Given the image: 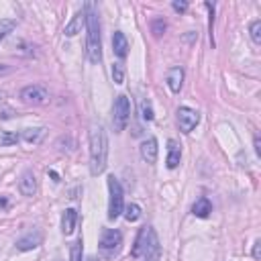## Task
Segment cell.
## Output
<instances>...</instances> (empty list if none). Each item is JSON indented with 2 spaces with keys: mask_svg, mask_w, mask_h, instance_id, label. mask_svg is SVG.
<instances>
[{
  "mask_svg": "<svg viewBox=\"0 0 261 261\" xmlns=\"http://www.w3.org/2000/svg\"><path fill=\"white\" fill-rule=\"evenodd\" d=\"M108 161V135L102 124L90 126V174L100 176Z\"/></svg>",
  "mask_w": 261,
  "mask_h": 261,
  "instance_id": "1",
  "label": "cell"
},
{
  "mask_svg": "<svg viewBox=\"0 0 261 261\" xmlns=\"http://www.w3.org/2000/svg\"><path fill=\"white\" fill-rule=\"evenodd\" d=\"M86 31H88V39H86V53L88 59L94 65H100L102 61V39H100V23H98V15L94 11V5H86Z\"/></svg>",
  "mask_w": 261,
  "mask_h": 261,
  "instance_id": "2",
  "label": "cell"
},
{
  "mask_svg": "<svg viewBox=\"0 0 261 261\" xmlns=\"http://www.w3.org/2000/svg\"><path fill=\"white\" fill-rule=\"evenodd\" d=\"M130 118V100L124 94H118L112 104V126L114 133H122Z\"/></svg>",
  "mask_w": 261,
  "mask_h": 261,
  "instance_id": "3",
  "label": "cell"
},
{
  "mask_svg": "<svg viewBox=\"0 0 261 261\" xmlns=\"http://www.w3.org/2000/svg\"><path fill=\"white\" fill-rule=\"evenodd\" d=\"M108 194H110V198H108V218L116 220L124 210V198H122L124 194H122L120 182L114 176L108 178Z\"/></svg>",
  "mask_w": 261,
  "mask_h": 261,
  "instance_id": "4",
  "label": "cell"
},
{
  "mask_svg": "<svg viewBox=\"0 0 261 261\" xmlns=\"http://www.w3.org/2000/svg\"><path fill=\"white\" fill-rule=\"evenodd\" d=\"M120 245H122V235L116 228H104L102 231V237H100V243H98V249H100V255L104 259H112L118 251H120Z\"/></svg>",
  "mask_w": 261,
  "mask_h": 261,
  "instance_id": "5",
  "label": "cell"
},
{
  "mask_svg": "<svg viewBox=\"0 0 261 261\" xmlns=\"http://www.w3.org/2000/svg\"><path fill=\"white\" fill-rule=\"evenodd\" d=\"M19 98L29 106H41V104L49 102V90L41 84H31V86H25L21 90Z\"/></svg>",
  "mask_w": 261,
  "mask_h": 261,
  "instance_id": "6",
  "label": "cell"
},
{
  "mask_svg": "<svg viewBox=\"0 0 261 261\" xmlns=\"http://www.w3.org/2000/svg\"><path fill=\"white\" fill-rule=\"evenodd\" d=\"M198 122H200V114L194 108H190V106H180L178 108V126H180L182 133H186V135L192 133Z\"/></svg>",
  "mask_w": 261,
  "mask_h": 261,
  "instance_id": "7",
  "label": "cell"
},
{
  "mask_svg": "<svg viewBox=\"0 0 261 261\" xmlns=\"http://www.w3.org/2000/svg\"><path fill=\"white\" fill-rule=\"evenodd\" d=\"M143 261H159L161 259V245H159V239H157V233L149 226V235H147V245L141 253Z\"/></svg>",
  "mask_w": 261,
  "mask_h": 261,
  "instance_id": "8",
  "label": "cell"
},
{
  "mask_svg": "<svg viewBox=\"0 0 261 261\" xmlns=\"http://www.w3.org/2000/svg\"><path fill=\"white\" fill-rule=\"evenodd\" d=\"M41 243H43L41 231H31V233H27L25 237H21L17 241V249L19 251H33V249H37Z\"/></svg>",
  "mask_w": 261,
  "mask_h": 261,
  "instance_id": "9",
  "label": "cell"
},
{
  "mask_svg": "<svg viewBox=\"0 0 261 261\" xmlns=\"http://www.w3.org/2000/svg\"><path fill=\"white\" fill-rule=\"evenodd\" d=\"M84 25H86V11L82 9V11H78V13L72 17V21H70L68 25H65V29H63L65 37H76L78 33H82Z\"/></svg>",
  "mask_w": 261,
  "mask_h": 261,
  "instance_id": "10",
  "label": "cell"
},
{
  "mask_svg": "<svg viewBox=\"0 0 261 261\" xmlns=\"http://www.w3.org/2000/svg\"><path fill=\"white\" fill-rule=\"evenodd\" d=\"M19 190L23 196H35L37 194V178L31 170H27L23 176H21V182H19Z\"/></svg>",
  "mask_w": 261,
  "mask_h": 261,
  "instance_id": "11",
  "label": "cell"
},
{
  "mask_svg": "<svg viewBox=\"0 0 261 261\" xmlns=\"http://www.w3.org/2000/svg\"><path fill=\"white\" fill-rule=\"evenodd\" d=\"M45 135H47V128L45 126H29V128L23 130L21 139L25 143H29V145H39L45 139Z\"/></svg>",
  "mask_w": 261,
  "mask_h": 261,
  "instance_id": "12",
  "label": "cell"
},
{
  "mask_svg": "<svg viewBox=\"0 0 261 261\" xmlns=\"http://www.w3.org/2000/svg\"><path fill=\"white\" fill-rule=\"evenodd\" d=\"M141 157L147 161V163H155L157 161V153H159V147H157V139L149 137L141 143Z\"/></svg>",
  "mask_w": 261,
  "mask_h": 261,
  "instance_id": "13",
  "label": "cell"
},
{
  "mask_svg": "<svg viewBox=\"0 0 261 261\" xmlns=\"http://www.w3.org/2000/svg\"><path fill=\"white\" fill-rule=\"evenodd\" d=\"M182 86H184V68L182 65H176V68H172L168 72V88L174 94H178L182 90Z\"/></svg>",
  "mask_w": 261,
  "mask_h": 261,
  "instance_id": "14",
  "label": "cell"
},
{
  "mask_svg": "<svg viewBox=\"0 0 261 261\" xmlns=\"http://www.w3.org/2000/svg\"><path fill=\"white\" fill-rule=\"evenodd\" d=\"M180 159H182V149H180V145H178L176 139H170V141H168V159H166L168 168H170V170H176V168L180 166Z\"/></svg>",
  "mask_w": 261,
  "mask_h": 261,
  "instance_id": "15",
  "label": "cell"
},
{
  "mask_svg": "<svg viewBox=\"0 0 261 261\" xmlns=\"http://www.w3.org/2000/svg\"><path fill=\"white\" fill-rule=\"evenodd\" d=\"M76 222H78V212L74 208H68L61 216V233L63 235H72L76 231Z\"/></svg>",
  "mask_w": 261,
  "mask_h": 261,
  "instance_id": "16",
  "label": "cell"
},
{
  "mask_svg": "<svg viewBox=\"0 0 261 261\" xmlns=\"http://www.w3.org/2000/svg\"><path fill=\"white\" fill-rule=\"evenodd\" d=\"M112 51H114V55L120 57V59L126 57V53H128V41H126V37H124V33L116 31L114 35H112Z\"/></svg>",
  "mask_w": 261,
  "mask_h": 261,
  "instance_id": "17",
  "label": "cell"
},
{
  "mask_svg": "<svg viewBox=\"0 0 261 261\" xmlns=\"http://www.w3.org/2000/svg\"><path fill=\"white\" fill-rule=\"evenodd\" d=\"M210 212H212V204H210V200L206 198V196L198 198L196 204L192 206V214L198 216V218H206V216H210Z\"/></svg>",
  "mask_w": 261,
  "mask_h": 261,
  "instance_id": "18",
  "label": "cell"
},
{
  "mask_svg": "<svg viewBox=\"0 0 261 261\" xmlns=\"http://www.w3.org/2000/svg\"><path fill=\"white\" fill-rule=\"evenodd\" d=\"M147 235H149V226H143L141 231H139V235H137L133 251H130V255H133V257H141V253H143V249L147 245Z\"/></svg>",
  "mask_w": 261,
  "mask_h": 261,
  "instance_id": "19",
  "label": "cell"
},
{
  "mask_svg": "<svg viewBox=\"0 0 261 261\" xmlns=\"http://www.w3.org/2000/svg\"><path fill=\"white\" fill-rule=\"evenodd\" d=\"M15 29H17V21L15 19H3V21H0V41L7 39Z\"/></svg>",
  "mask_w": 261,
  "mask_h": 261,
  "instance_id": "20",
  "label": "cell"
},
{
  "mask_svg": "<svg viewBox=\"0 0 261 261\" xmlns=\"http://www.w3.org/2000/svg\"><path fill=\"white\" fill-rule=\"evenodd\" d=\"M21 137L17 133H13V130H0V147H11L19 141Z\"/></svg>",
  "mask_w": 261,
  "mask_h": 261,
  "instance_id": "21",
  "label": "cell"
},
{
  "mask_svg": "<svg viewBox=\"0 0 261 261\" xmlns=\"http://www.w3.org/2000/svg\"><path fill=\"white\" fill-rule=\"evenodd\" d=\"M122 212H124V218H126L128 222H135V220L141 218V206H139V204H128Z\"/></svg>",
  "mask_w": 261,
  "mask_h": 261,
  "instance_id": "22",
  "label": "cell"
},
{
  "mask_svg": "<svg viewBox=\"0 0 261 261\" xmlns=\"http://www.w3.org/2000/svg\"><path fill=\"white\" fill-rule=\"evenodd\" d=\"M249 33H251V39L255 45L261 43V21H253L251 27H249Z\"/></svg>",
  "mask_w": 261,
  "mask_h": 261,
  "instance_id": "23",
  "label": "cell"
},
{
  "mask_svg": "<svg viewBox=\"0 0 261 261\" xmlns=\"http://www.w3.org/2000/svg\"><path fill=\"white\" fill-rule=\"evenodd\" d=\"M112 80L114 84H124V68H122V63H112Z\"/></svg>",
  "mask_w": 261,
  "mask_h": 261,
  "instance_id": "24",
  "label": "cell"
},
{
  "mask_svg": "<svg viewBox=\"0 0 261 261\" xmlns=\"http://www.w3.org/2000/svg\"><path fill=\"white\" fill-rule=\"evenodd\" d=\"M166 29H168V25H166V21H163V19H155L151 23V33L155 37H161L163 33H166Z\"/></svg>",
  "mask_w": 261,
  "mask_h": 261,
  "instance_id": "25",
  "label": "cell"
},
{
  "mask_svg": "<svg viewBox=\"0 0 261 261\" xmlns=\"http://www.w3.org/2000/svg\"><path fill=\"white\" fill-rule=\"evenodd\" d=\"M141 116L143 120H153V108L149 100H141Z\"/></svg>",
  "mask_w": 261,
  "mask_h": 261,
  "instance_id": "26",
  "label": "cell"
},
{
  "mask_svg": "<svg viewBox=\"0 0 261 261\" xmlns=\"http://www.w3.org/2000/svg\"><path fill=\"white\" fill-rule=\"evenodd\" d=\"M72 261H82V239L72 245Z\"/></svg>",
  "mask_w": 261,
  "mask_h": 261,
  "instance_id": "27",
  "label": "cell"
},
{
  "mask_svg": "<svg viewBox=\"0 0 261 261\" xmlns=\"http://www.w3.org/2000/svg\"><path fill=\"white\" fill-rule=\"evenodd\" d=\"M172 7H174L176 13H186V11H188V3H186V0H176Z\"/></svg>",
  "mask_w": 261,
  "mask_h": 261,
  "instance_id": "28",
  "label": "cell"
},
{
  "mask_svg": "<svg viewBox=\"0 0 261 261\" xmlns=\"http://www.w3.org/2000/svg\"><path fill=\"white\" fill-rule=\"evenodd\" d=\"M253 257L259 261L261 259V241H255L253 243Z\"/></svg>",
  "mask_w": 261,
  "mask_h": 261,
  "instance_id": "29",
  "label": "cell"
},
{
  "mask_svg": "<svg viewBox=\"0 0 261 261\" xmlns=\"http://www.w3.org/2000/svg\"><path fill=\"white\" fill-rule=\"evenodd\" d=\"M255 153L261 155V141H259V137H255Z\"/></svg>",
  "mask_w": 261,
  "mask_h": 261,
  "instance_id": "30",
  "label": "cell"
},
{
  "mask_svg": "<svg viewBox=\"0 0 261 261\" xmlns=\"http://www.w3.org/2000/svg\"><path fill=\"white\" fill-rule=\"evenodd\" d=\"M11 70H9V65H3L0 63V76H5V74H9Z\"/></svg>",
  "mask_w": 261,
  "mask_h": 261,
  "instance_id": "31",
  "label": "cell"
},
{
  "mask_svg": "<svg viewBox=\"0 0 261 261\" xmlns=\"http://www.w3.org/2000/svg\"><path fill=\"white\" fill-rule=\"evenodd\" d=\"M5 102V92H0V104Z\"/></svg>",
  "mask_w": 261,
  "mask_h": 261,
  "instance_id": "32",
  "label": "cell"
},
{
  "mask_svg": "<svg viewBox=\"0 0 261 261\" xmlns=\"http://www.w3.org/2000/svg\"><path fill=\"white\" fill-rule=\"evenodd\" d=\"M84 261H96V257H88V259H84Z\"/></svg>",
  "mask_w": 261,
  "mask_h": 261,
  "instance_id": "33",
  "label": "cell"
}]
</instances>
